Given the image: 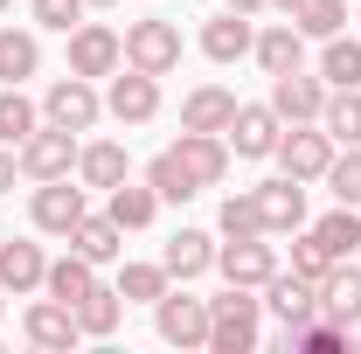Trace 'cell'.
Returning a JSON list of instances; mask_svg holds the SVG:
<instances>
[{
    "instance_id": "6da1fadb",
    "label": "cell",
    "mask_w": 361,
    "mask_h": 354,
    "mask_svg": "<svg viewBox=\"0 0 361 354\" xmlns=\"http://www.w3.org/2000/svg\"><path fill=\"white\" fill-rule=\"evenodd\" d=\"M257 306L264 299H250V285H229L223 299H209V348L216 354H250L257 348Z\"/></svg>"
},
{
    "instance_id": "7a4b0ae2",
    "label": "cell",
    "mask_w": 361,
    "mask_h": 354,
    "mask_svg": "<svg viewBox=\"0 0 361 354\" xmlns=\"http://www.w3.org/2000/svg\"><path fill=\"white\" fill-rule=\"evenodd\" d=\"M153 326H160L167 348H209V299L160 292V299H153Z\"/></svg>"
},
{
    "instance_id": "3957f363",
    "label": "cell",
    "mask_w": 361,
    "mask_h": 354,
    "mask_svg": "<svg viewBox=\"0 0 361 354\" xmlns=\"http://www.w3.org/2000/svg\"><path fill=\"white\" fill-rule=\"evenodd\" d=\"M97 111H104V97L90 90V77H63V84H49V97H42V118L49 126H63V133H90L97 126Z\"/></svg>"
},
{
    "instance_id": "277c9868",
    "label": "cell",
    "mask_w": 361,
    "mask_h": 354,
    "mask_svg": "<svg viewBox=\"0 0 361 354\" xmlns=\"http://www.w3.org/2000/svg\"><path fill=\"white\" fill-rule=\"evenodd\" d=\"M126 63L146 70V77H167L180 63V28L174 21H133L126 28Z\"/></svg>"
},
{
    "instance_id": "5b68a950",
    "label": "cell",
    "mask_w": 361,
    "mask_h": 354,
    "mask_svg": "<svg viewBox=\"0 0 361 354\" xmlns=\"http://www.w3.org/2000/svg\"><path fill=\"white\" fill-rule=\"evenodd\" d=\"M118 63H126V35H111L97 21H77L70 28V70L77 77H111Z\"/></svg>"
},
{
    "instance_id": "8992f818",
    "label": "cell",
    "mask_w": 361,
    "mask_h": 354,
    "mask_svg": "<svg viewBox=\"0 0 361 354\" xmlns=\"http://www.w3.org/2000/svg\"><path fill=\"white\" fill-rule=\"evenodd\" d=\"M77 167V133H63V126H35V133L21 139V174L35 181H56Z\"/></svg>"
},
{
    "instance_id": "52a82bcc",
    "label": "cell",
    "mask_w": 361,
    "mask_h": 354,
    "mask_svg": "<svg viewBox=\"0 0 361 354\" xmlns=\"http://www.w3.org/2000/svg\"><path fill=\"white\" fill-rule=\"evenodd\" d=\"M28 216H35V229H49V236H70L90 209H84V188H70V174H56V181L35 188V209H28Z\"/></svg>"
},
{
    "instance_id": "ba28073f",
    "label": "cell",
    "mask_w": 361,
    "mask_h": 354,
    "mask_svg": "<svg viewBox=\"0 0 361 354\" xmlns=\"http://www.w3.org/2000/svg\"><path fill=\"white\" fill-rule=\"evenodd\" d=\"M278 167H285L292 181H319L326 167H334V139H326V126H319V133H306V126L278 133Z\"/></svg>"
},
{
    "instance_id": "9c48e42d",
    "label": "cell",
    "mask_w": 361,
    "mask_h": 354,
    "mask_svg": "<svg viewBox=\"0 0 361 354\" xmlns=\"http://www.w3.org/2000/svg\"><path fill=\"white\" fill-rule=\"evenodd\" d=\"M264 306L278 312L285 334H292V326H306V319L319 312V285H313V278H299V271H271V278H264Z\"/></svg>"
},
{
    "instance_id": "30bf717a",
    "label": "cell",
    "mask_w": 361,
    "mask_h": 354,
    "mask_svg": "<svg viewBox=\"0 0 361 354\" xmlns=\"http://www.w3.org/2000/svg\"><path fill=\"white\" fill-rule=\"evenodd\" d=\"M216 271H223L229 285H250V292H257L271 271H278V257H271L264 236H229L223 250H216Z\"/></svg>"
},
{
    "instance_id": "8fae6325",
    "label": "cell",
    "mask_w": 361,
    "mask_h": 354,
    "mask_svg": "<svg viewBox=\"0 0 361 354\" xmlns=\"http://www.w3.org/2000/svg\"><path fill=\"white\" fill-rule=\"evenodd\" d=\"M174 160L188 167L195 188H216V181L229 174V139L223 133H180L174 139Z\"/></svg>"
},
{
    "instance_id": "7c38bea8",
    "label": "cell",
    "mask_w": 361,
    "mask_h": 354,
    "mask_svg": "<svg viewBox=\"0 0 361 354\" xmlns=\"http://www.w3.org/2000/svg\"><path fill=\"white\" fill-rule=\"evenodd\" d=\"M319 104H326L319 77H306V70L271 77V111H278V126H306V118H319Z\"/></svg>"
},
{
    "instance_id": "4fadbf2b",
    "label": "cell",
    "mask_w": 361,
    "mask_h": 354,
    "mask_svg": "<svg viewBox=\"0 0 361 354\" xmlns=\"http://www.w3.org/2000/svg\"><path fill=\"white\" fill-rule=\"evenodd\" d=\"M104 111H111L118 126H146V118L160 111V84H153L146 70H133V77H118V70H111V90H104Z\"/></svg>"
},
{
    "instance_id": "5bb4252c",
    "label": "cell",
    "mask_w": 361,
    "mask_h": 354,
    "mask_svg": "<svg viewBox=\"0 0 361 354\" xmlns=\"http://www.w3.org/2000/svg\"><path fill=\"white\" fill-rule=\"evenodd\" d=\"M223 139L236 146V160H264V153H278V111L271 104H236Z\"/></svg>"
},
{
    "instance_id": "9a60e30c",
    "label": "cell",
    "mask_w": 361,
    "mask_h": 354,
    "mask_svg": "<svg viewBox=\"0 0 361 354\" xmlns=\"http://www.w3.org/2000/svg\"><path fill=\"white\" fill-rule=\"evenodd\" d=\"M319 312H326L334 326L355 334V319H361V264H355V257H341V264L319 278Z\"/></svg>"
},
{
    "instance_id": "2e32d148",
    "label": "cell",
    "mask_w": 361,
    "mask_h": 354,
    "mask_svg": "<svg viewBox=\"0 0 361 354\" xmlns=\"http://www.w3.org/2000/svg\"><path fill=\"white\" fill-rule=\"evenodd\" d=\"M21 334H28L35 348H77V341H84L77 306H63V299H35V306H28V319H21Z\"/></svg>"
},
{
    "instance_id": "e0dca14e",
    "label": "cell",
    "mask_w": 361,
    "mask_h": 354,
    "mask_svg": "<svg viewBox=\"0 0 361 354\" xmlns=\"http://www.w3.org/2000/svg\"><path fill=\"white\" fill-rule=\"evenodd\" d=\"M229 118H236V97L223 84L188 90V104H180V133H229Z\"/></svg>"
},
{
    "instance_id": "ac0fdd59",
    "label": "cell",
    "mask_w": 361,
    "mask_h": 354,
    "mask_svg": "<svg viewBox=\"0 0 361 354\" xmlns=\"http://www.w3.org/2000/svg\"><path fill=\"white\" fill-rule=\"evenodd\" d=\"M250 49H257V35H250V21H243L236 7H229V14H216V21L202 28V56H209V63H243Z\"/></svg>"
},
{
    "instance_id": "d6986e66",
    "label": "cell",
    "mask_w": 361,
    "mask_h": 354,
    "mask_svg": "<svg viewBox=\"0 0 361 354\" xmlns=\"http://www.w3.org/2000/svg\"><path fill=\"white\" fill-rule=\"evenodd\" d=\"M257 209H264V229H306V188L285 174L257 188Z\"/></svg>"
},
{
    "instance_id": "ffe728a7",
    "label": "cell",
    "mask_w": 361,
    "mask_h": 354,
    "mask_svg": "<svg viewBox=\"0 0 361 354\" xmlns=\"http://www.w3.org/2000/svg\"><path fill=\"white\" fill-rule=\"evenodd\" d=\"M42 278H49V257L35 250V243H0V292L21 299V292H35Z\"/></svg>"
},
{
    "instance_id": "44dd1931",
    "label": "cell",
    "mask_w": 361,
    "mask_h": 354,
    "mask_svg": "<svg viewBox=\"0 0 361 354\" xmlns=\"http://www.w3.org/2000/svg\"><path fill=\"white\" fill-rule=\"evenodd\" d=\"M160 264H167V278H180V285H188V278H202V271L216 264V243H209L202 229H180L174 243L160 250Z\"/></svg>"
},
{
    "instance_id": "7402d4cb",
    "label": "cell",
    "mask_w": 361,
    "mask_h": 354,
    "mask_svg": "<svg viewBox=\"0 0 361 354\" xmlns=\"http://www.w3.org/2000/svg\"><path fill=\"white\" fill-rule=\"evenodd\" d=\"M49 299H63V306H77V299H84L90 285H97V264H90L84 250H70V257H56V264H49Z\"/></svg>"
},
{
    "instance_id": "603a6c76",
    "label": "cell",
    "mask_w": 361,
    "mask_h": 354,
    "mask_svg": "<svg viewBox=\"0 0 361 354\" xmlns=\"http://www.w3.org/2000/svg\"><path fill=\"white\" fill-rule=\"evenodd\" d=\"M257 63H264V77H285V70H299L306 63V35L285 21V28H264L257 35Z\"/></svg>"
},
{
    "instance_id": "cb8c5ba5",
    "label": "cell",
    "mask_w": 361,
    "mask_h": 354,
    "mask_svg": "<svg viewBox=\"0 0 361 354\" xmlns=\"http://www.w3.org/2000/svg\"><path fill=\"white\" fill-rule=\"evenodd\" d=\"M313 243L334 257V264H341V257H355V250H361V216L341 202L334 216H319V222H313Z\"/></svg>"
},
{
    "instance_id": "d4e9b609",
    "label": "cell",
    "mask_w": 361,
    "mask_h": 354,
    "mask_svg": "<svg viewBox=\"0 0 361 354\" xmlns=\"http://www.w3.org/2000/svg\"><path fill=\"white\" fill-rule=\"evenodd\" d=\"M42 63V42L28 28H0V84H28Z\"/></svg>"
},
{
    "instance_id": "484cf974",
    "label": "cell",
    "mask_w": 361,
    "mask_h": 354,
    "mask_svg": "<svg viewBox=\"0 0 361 354\" xmlns=\"http://www.w3.org/2000/svg\"><path fill=\"white\" fill-rule=\"evenodd\" d=\"M118 236H126V229H118V222H111V216H84V222H77V229H70V250H84L90 264H111V257L126 250Z\"/></svg>"
},
{
    "instance_id": "4316f807",
    "label": "cell",
    "mask_w": 361,
    "mask_h": 354,
    "mask_svg": "<svg viewBox=\"0 0 361 354\" xmlns=\"http://www.w3.org/2000/svg\"><path fill=\"white\" fill-rule=\"evenodd\" d=\"M77 174H84V188H118V181H126V146H118V139L84 146V153H77Z\"/></svg>"
},
{
    "instance_id": "83f0119b",
    "label": "cell",
    "mask_w": 361,
    "mask_h": 354,
    "mask_svg": "<svg viewBox=\"0 0 361 354\" xmlns=\"http://www.w3.org/2000/svg\"><path fill=\"white\" fill-rule=\"evenodd\" d=\"M319 77L334 90H355L361 84V42L355 35H326V49H319Z\"/></svg>"
},
{
    "instance_id": "f1b7e54d",
    "label": "cell",
    "mask_w": 361,
    "mask_h": 354,
    "mask_svg": "<svg viewBox=\"0 0 361 354\" xmlns=\"http://www.w3.org/2000/svg\"><path fill=\"white\" fill-rule=\"evenodd\" d=\"M104 216L118 222V229H146V222L160 216V195H153V188H133V181H118V188H111V209H104Z\"/></svg>"
},
{
    "instance_id": "f546056e",
    "label": "cell",
    "mask_w": 361,
    "mask_h": 354,
    "mask_svg": "<svg viewBox=\"0 0 361 354\" xmlns=\"http://www.w3.org/2000/svg\"><path fill=\"white\" fill-rule=\"evenodd\" d=\"M319 126H326L334 146H361V97L355 90H334V97L319 104Z\"/></svg>"
},
{
    "instance_id": "4dcf8cb0",
    "label": "cell",
    "mask_w": 361,
    "mask_h": 354,
    "mask_svg": "<svg viewBox=\"0 0 361 354\" xmlns=\"http://www.w3.org/2000/svg\"><path fill=\"white\" fill-rule=\"evenodd\" d=\"M292 28H299V35H319V42L341 35V28H348V0H299V7H292Z\"/></svg>"
},
{
    "instance_id": "1f68e13d",
    "label": "cell",
    "mask_w": 361,
    "mask_h": 354,
    "mask_svg": "<svg viewBox=\"0 0 361 354\" xmlns=\"http://www.w3.org/2000/svg\"><path fill=\"white\" fill-rule=\"evenodd\" d=\"M35 126H42V111L21 97V84H7V90H0V146H21Z\"/></svg>"
},
{
    "instance_id": "d6a6232c",
    "label": "cell",
    "mask_w": 361,
    "mask_h": 354,
    "mask_svg": "<svg viewBox=\"0 0 361 354\" xmlns=\"http://www.w3.org/2000/svg\"><path fill=\"white\" fill-rule=\"evenodd\" d=\"M146 188H153L160 202H188V195H202V188L188 181V167H180V160H174V146H167V153H160V160L146 167Z\"/></svg>"
},
{
    "instance_id": "836d02e7",
    "label": "cell",
    "mask_w": 361,
    "mask_h": 354,
    "mask_svg": "<svg viewBox=\"0 0 361 354\" xmlns=\"http://www.w3.org/2000/svg\"><path fill=\"white\" fill-rule=\"evenodd\" d=\"M160 292H167V264H126L118 271V299L126 306H153Z\"/></svg>"
},
{
    "instance_id": "e575fe53",
    "label": "cell",
    "mask_w": 361,
    "mask_h": 354,
    "mask_svg": "<svg viewBox=\"0 0 361 354\" xmlns=\"http://www.w3.org/2000/svg\"><path fill=\"white\" fill-rule=\"evenodd\" d=\"M77 326H84V334H97V341H104V334H118V292L90 285L84 299H77Z\"/></svg>"
},
{
    "instance_id": "d590c367",
    "label": "cell",
    "mask_w": 361,
    "mask_h": 354,
    "mask_svg": "<svg viewBox=\"0 0 361 354\" xmlns=\"http://www.w3.org/2000/svg\"><path fill=\"white\" fill-rule=\"evenodd\" d=\"M326 188H334V202H348V209H361V146H348V153H341V160H334V167H326Z\"/></svg>"
},
{
    "instance_id": "8d00e7d4",
    "label": "cell",
    "mask_w": 361,
    "mask_h": 354,
    "mask_svg": "<svg viewBox=\"0 0 361 354\" xmlns=\"http://www.w3.org/2000/svg\"><path fill=\"white\" fill-rule=\"evenodd\" d=\"M223 236H264V209H257V188H250V195H229V202H223Z\"/></svg>"
},
{
    "instance_id": "74e56055",
    "label": "cell",
    "mask_w": 361,
    "mask_h": 354,
    "mask_svg": "<svg viewBox=\"0 0 361 354\" xmlns=\"http://www.w3.org/2000/svg\"><path fill=\"white\" fill-rule=\"evenodd\" d=\"M84 7H90V0H35V21L56 28V35H70V28L84 21Z\"/></svg>"
},
{
    "instance_id": "f35d334b",
    "label": "cell",
    "mask_w": 361,
    "mask_h": 354,
    "mask_svg": "<svg viewBox=\"0 0 361 354\" xmlns=\"http://www.w3.org/2000/svg\"><path fill=\"white\" fill-rule=\"evenodd\" d=\"M292 271H299V278H326V271H334V257H326V250H319L313 243V229H306V236H299V243H292Z\"/></svg>"
},
{
    "instance_id": "ab89813d",
    "label": "cell",
    "mask_w": 361,
    "mask_h": 354,
    "mask_svg": "<svg viewBox=\"0 0 361 354\" xmlns=\"http://www.w3.org/2000/svg\"><path fill=\"white\" fill-rule=\"evenodd\" d=\"M14 167H21V160H14V153H7V146H0V195H7V188H14Z\"/></svg>"
},
{
    "instance_id": "60d3db41",
    "label": "cell",
    "mask_w": 361,
    "mask_h": 354,
    "mask_svg": "<svg viewBox=\"0 0 361 354\" xmlns=\"http://www.w3.org/2000/svg\"><path fill=\"white\" fill-rule=\"evenodd\" d=\"M223 7H236V14H257V7H271V0H223Z\"/></svg>"
},
{
    "instance_id": "b9f144b4",
    "label": "cell",
    "mask_w": 361,
    "mask_h": 354,
    "mask_svg": "<svg viewBox=\"0 0 361 354\" xmlns=\"http://www.w3.org/2000/svg\"><path fill=\"white\" fill-rule=\"evenodd\" d=\"M271 7H285V14H292V7H299V0H271Z\"/></svg>"
},
{
    "instance_id": "7bdbcfd3",
    "label": "cell",
    "mask_w": 361,
    "mask_h": 354,
    "mask_svg": "<svg viewBox=\"0 0 361 354\" xmlns=\"http://www.w3.org/2000/svg\"><path fill=\"white\" fill-rule=\"evenodd\" d=\"M90 7H111V0H90Z\"/></svg>"
},
{
    "instance_id": "ee69618b",
    "label": "cell",
    "mask_w": 361,
    "mask_h": 354,
    "mask_svg": "<svg viewBox=\"0 0 361 354\" xmlns=\"http://www.w3.org/2000/svg\"><path fill=\"white\" fill-rule=\"evenodd\" d=\"M0 14H7V0H0Z\"/></svg>"
}]
</instances>
